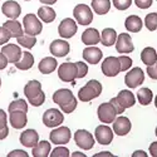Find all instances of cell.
Listing matches in <instances>:
<instances>
[{
  "instance_id": "obj_7",
  "label": "cell",
  "mask_w": 157,
  "mask_h": 157,
  "mask_svg": "<svg viewBox=\"0 0 157 157\" xmlns=\"http://www.w3.org/2000/svg\"><path fill=\"white\" fill-rule=\"evenodd\" d=\"M74 141L82 150H90L94 145V138L86 129H78L74 133Z\"/></svg>"
},
{
  "instance_id": "obj_1",
  "label": "cell",
  "mask_w": 157,
  "mask_h": 157,
  "mask_svg": "<svg viewBox=\"0 0 157 157\" xmlns=\"http://www.w3.org/2000/svg\"><path fill=\"white\" fill-rule=\"evenodd\" d=\"M102 93V84L96 81V79H90L87 82L84 87H82L78 92V98L82 102H89L94 98H97Z\"/></svg>"
},
{
  "instance_id": "obj_58",
  "label": "cell",
  "mask_w": 157,
  "mask_h": 157,
  "mask_svg": "<svg viewBox=\"0 0 157 157\" xmlns=\"http://www.w3.org/2000/svg\"><path fill=\"white\" fill-rule=\"evenodd\" d=\"M0 86H2V81H0Z\"/></svg>"
},
{
  "instance_id": "obj_36",
  "label": "cell",
  "mask_w": 157,
  "mask_h": 157,
  "mask_svg": "<svg viewBox=\"0 0 157 157\" xmlns=\"http://www.w3.org/2000/svg\"><path fill=\"white\" fill-rule=\"evenodd\" d=\"M145 24H146V28L151 32H155L157 29V13H151V14L146 15L145 19Z\"/></svg>"
},
{
  "instance_id": "obj_15",
  "label": "cell",
  "mask_w": 157,
  "mask_h": 157,
  "mask_svg": "<svg viewBox=\"0 0 157 157\" xmlns=\"http://www.w3.org/2000/svg\"><path fill=\"white\" fill-rule=\"evenodd\" d=\"M94 135H96V140L101 145H109L113 140V131L106 124L98 126L96 128Z\"/></svg>"
},
{
  "instance_id": "obj_30",
  "label": "cell",
  "mask_w": 157,
  "mask_h": 157,
  "mask_svg": "<svg viewBox=\"0 0 157 157\" xmlns=\"http://www.w3.org/2000/svg\"><path fill=\"white\" fill-rule=\"evenodd\" d=\"M50 152V143L47 141H40L33 147V156L34 157H48Z\"/></svg>"
},
{
  "instance_id": "obj_56",
  "label": "cell",
  "mask_w": 157,
  "mask_h": 157,
  "mask_svg": "<svg viewBox=\"0 0 157 157\" xmlns=\"http://www.w3.org/2000/svg\"><path fill=\"white\" fill-rule=\"evenodd\" d=\"M155 106H156V108H157V97H156V99H155Z\"/></svg>"
},
{
  "instance_id": "obj_53",
  "label": "cell",
  "mask_w": 157,
  "mask_h": 157,
  "mask_svg": "<svg viewBox=\"0 0 157 157\" xmlns=\"http://www.w3.org/2000/svg\"><path fill=\"white\" fill-rule=\"evenodd\" d=\"M39 2L43 3V4H47V5H53L57 3V0H39Z\"/></svg>"
},
{
  "instance_id": "obj_6",
  "label": "cell",
  "mask_w": 157,
  "mask_h": 157,
  "mask_svg": "<svg viewBox=\"0 0 157 157\" xmlns=\"http://www.w3.org/2000/svg\"><path fill=\"white\" fill-rule=\"evenodd\" d=\"M116 116L117 112L111 102L102 103L98 107V118L102 123H113V121L116 120Z\"/></svg>"
},
{
  "instance_id": "obj_10",
  "label": "cell",
  "mask_w": 157,
  "mask_h": 157,
  "mask_svg": "<svg viewBox=\"0 0 157 157\" xmlns=\"http://www.w3.org/2000/svg\"><path fill=\"white\" fill-rule=\"evenodd\" d=\"M114 44H116V49L118 53H132L135 49L131 35L127 33H121L117 36V40Z\"/></svg>"
},
{
  "instance_id": "obj_46",
  "label": "cell",
  "mask_w": 157,
  "mask_h": 157,
  "mask_svg": "<svg viewBox=\"0 0 157 157\" xmlns=\"http://www.w3.org/2000/svg\"><path fill=\"white\" fill-rule=\"evenodd\" d=\"M111 103H112V106L114 107V109H116V112H117V114H121V113H123L124 112V108L120 104V102L117 101V98H112L111 99Z\"/></svg>"
},
{
  "instance_id": "obj_34",
  "label": "cell",
  "mask_w": 157,
  "mask_h": 157,
  "mask_svg": "<svg viewBox=\"0 0 157 157\" xmlns=\"http://www.w3.org/2000/svg\"><path fill=\"white\" fill-rule=\"evenodd\" d=\"M152 98H153V93H152V90L150 88H142L137 93V99L142 106H147V104H150L152 102Z\"/></svg>"
},
{
  "instance_id": "obj_28",
  "label": "cell",
  "mask_w": 157,
  "mask_h": 157,
  "mask_svg": "<svg viewBox=\"0 0 157 157\" xmlns=\"http://www.w3.org/2000/svg\"><path fill=\"white\" fill-rule=\"evenodd\" d=\"M126 29L131 33H138L141 29H142V25H143V21L141 20L140 17L137 15H131L126 19Z\"/></svg>"
},
{
  "instance_id": "obj_13",
  "label": "cell",
  "mask_w": 157,
  "mask_h": 157,
  "mask_svg": "<svg viewBox=\"0 0 157 157\" xmlns=\"http://www.w3.org/2000/svg\"><path fill=\"white\" fill-rule=\"evenodd\" d=\"M53 101H54L56 104H58V106L62 108V107L67 106V104H69V103H72L73 101H77V99L74 98L73 93L69 89L63 88V89H58L57 92L53 94Z\"/></svg>"
},
{
  "instance_id": "obj_55",
  "label": "cell",
  "mask_w": 157,
  "mask_h": 157,
  "mask_svg": "<svg viewBox=\"0 0 157 157\" xmlns=\"http://www.w3.org/2000/svg\"><path fill=\"white\" fill-rule=\"evenodd\" d=\"M73 157H78V156H82V157H86V155L84 153H81V152H74L73 155H72Z\"/></svg>"
},
{
  "instance_id": "obj_16",
  "label": "cell",
  "mask_w": 157,
  "mask_h": 157,
  "mask_svg": "<svg viewBox=\"0 0 157 157\" xmlns=\"http://www.w3.org/2000/svg\"><path fill=\"white\" fill-rule=\"evenodd\" d=\"M28 122L27 118V112L20 111V109H15V111H10V126L15 129H20L23 127H25Z\"/></svg>"
},
{
  "instance_id": "obj_17",
  "label": "cell",
  "mask_w": 157,
  "mask_h": 157,
  "mask_svg": "<svg viewBox=\"0 0 157 157\" xmlns=\"http://www.w3.org/2000/svg\"><path fill=\"white\" fill-rule=\"evenodd\" d=\"M2 53L6 57L9 63H17L21 56H23V52L20 50V47L17 44H8L2 49Z\"/></svg>"
},
{
  "instance_id": "obj_20",
  "label": "cell",
  "mask_w": 157,
  "mask_h": 157,
  "mask_svg": "<svg viewBox=\"0 0 157 157\" xmlns=\"http://www.w3.org/2000/svg\"><path fill=\"white\" fill-rule=\"evenodd\" d=\"M39 142V135L35 129H27L20 135V143L24 147H34Z\"/></svg>"
},
{
  "instance_id": "obj_50",
  "label": "cell",
  "mask_w": 157,
  "mask_h": 157,
  "mask_svg": "<svg viewBox=\"0 0 157 157\" xmlns=\"http://www.w3.org/2000/svg\"><path fill=\"white\" fill-rule=\"evenodd\" d=\"M8 135H9V127H8V126H5V127H3V128H0V140L6 138Z\"/></svg>"
},
{
  "instance_id": "obj_49",
  "label": "cell",
  "mask_w": 157,
  "mask_h": 157,
  "mask_svg": "<svg viewBox=\"0 0 157 157\" xmlns=\"http://www.w3.org/2000/svg\"><path fill=\"white\" fill-rule=\"evenodd\" d=\"M8 59H6V57L3 54V53H0V69H4V68H6V65H8Z\"/></svg>"
},
{
  "instance_id": "obj_4",
  "label": "cell",
  "mask_w": 157,
  "mask_h": 157,
  "mask_svg": "<svg viewBox=\"0 0 157 157\" xmlns=\"http://www.w3.org/2000/svg\"><path fill=\"white\" fill-rule=\"evenodd\" d=\"M73 15L81 25H88L93 20V13L86 4H78L73 10Z\"/></svg>"
},
{
  "instance_id": "obj_51",
  "label": "cell",
  "mask_w": 157,
  "mask_h": 157,
  "mask_svg": "<svg viewBox=\"0 0 157 157\" xmlns=\"http://www.w3.org/2000/svg\"><path fill=\"white\" fill-rule=\"evenodd\" d=\"M150 153H151V156L157 157V142L151 143V146H150Z\"/></svg>"
},
{
  "instance_id": "obj_5",
  "label": "cell",
  "mask_w": 157,
  "mask_h": 157,
  "mask_svg": "<svg viewBox=\"0 0 157 157\" xmlns=\"http://www.w3.org/2000/svg\"><path fill=\"white\" fill-rule=\"evenodd\" d=\"M63 121H64V116L57 108L47 109L43 114V123L49 128H54V127L60 126L63 123Z\"/></svg>"
},
{
  "instance_id": "obj_18",
  "label": "cell",
  "mask_w": 157,
  "mask_h": 157,
  "mask_svg": "<svg viewBox=\"0 0 157 157\" xmlns=\"http://www.w3.org/2000/svg\"><path fill=\"white\" fill-rule=\"evenodd\" d=\"M49 49H50V53L54 57H65L69 53L71 47L68 42L62 40V39H57V40H54L50 44Z\"/></svg>"
},
{
  "instance_id": "obj_22",
  "label": "cell",
  "mask_w": 157,
  "mask_h": 157,
  "mask_svg": "<svg viewBox=\"0 0 157 157\" xmlns=\"http://www.w3.org/2000/svg\"><path fill=\"white\" fill-rule=\"evenodd\" d=\"M3 28H5L8 30L10 38H19V36H21L24 34L21 24L15 19H10V20L5 21L3 24Z\"/></svg>"
},
{
  "instance_id": "obj_32",
  "label": "cell",
  "mask_w": 157,
  "mask_h": 157,
  "mask_svg": "<svg viewBox=\"0 0 157 157\" xmlns=\"http://www.w3.org/2000/svg\"><path fill=\"white\" fill-rule=\"evenodd\" d=\"M92 8L94 13L99 15L107 14L111 9V2L109 0H92Z\"/></svg>"
},
{
  "instance_id": "obj_21",
  "label": "cell",
  "mask_w": 157,
  "mask_h": 157,
  "mask_svg": "<svg viewBox=\"0 0 157 157\" xmlns=\"http://www.w3.org/2000/svg\"><path fill=\"white\" fill-rule=\"evenodd\" d=\"M2 10L4 13V15L8 17L9 19H17L20 15V11H21L20 5L17 2H13V0H9V2L4 3Z\"/></svg>"
},
{
  "instance_id": "obj_9",
  "label": "cell",
  "mask_w": 157,
  "mask_h": 157,
  "mask_svg": "<svg viewBox=\"0 0 157 157\" xmlns=\"http://www.w3.org/2000/svg\"><path fill=\"white\" fill-rule=\"evenodd\" d=\"M50 142L56 145H65L71 141V129L68 127H58L49 135Z\"/></svg>"
},
{
  "instance_id": "obj_29",
  "label": "cell",
  "mask_w": 157,
  "mask_h": 157,
  "mask_svg": "<svg viewBox=\"0 0 157 157\" xmlns=\"http://www.w3.org/2000/svg\"><path fill=\"white\" fill-rule=\"evenodd\" d=\"M117 40V33L114 29L112 28H106L103 32H102V35H101V42L104 47H111L116 43Z\"/></svg>"
},
{
  "instance_id": "obj_45",
  "label": "cell",
  "mask_w": 157,
  "mask_h": 157,
  "mask_svg": "<svg viewBox=\"0 0 157 157\" xmlns=\"http://www.w3.org/2000/svg\"><path fill=\"white\" fill-rule=\"evenodd\" d=\"M135 3L140 9H148L152 4V0H135Z\"/></svg>"
},
{
  "instance_id": "obj_23",
  "label": "cell",
  "mask_w": 157,
  "mask_h": 157,
  "mask_svg": "<svg viewBox=\"0 0 157 157\" xmlns=\"http://www.w3.org/2000/svg\"><path fill=\"white\" fill-rule=\"evenodd\" d=\"M82 42L86 45H96L101 42V35L97 29L94 28H89L83 32L82 34Z\"/></svg>"
},
{
  "instance_id": "obj_38",
  "label": "cell",
  "mask_w": 157,
  "mask_h": 157,
  "mask_svg": "<svg viewBox=\"0 0 157 157\" xmlns=\"http://www.w3.org/2000/svg\"><path fill=\"white\" fill-rule=\"evenodd\" d=\"M118 62H120V72H126L131 68L132 65V59L127 56H121L118 57Z\"/></svg>"
},
{
  "instance_id": "obj_11",
  "label": "cell",
  "mask_w": 157,
  "mask_h": 157,
  "mask_svg": "<svg viewBox=\"0 0 157 157\" xmlns=\"http://www.w3.org/2000/svg\"><path fill=\"white\" fill-rule=\"evenodd\" d=\"M102 72L106 77H116L120 73V62L117 57H108L102 63Z\"/></svg>"
},
{
  "instance_id": "obj_57",
  "label": "cell",
  "mask_w": 157,
  "mask_h": 157,
  "mask_svg": "<svg viewBox=\"0 0 157 157\" xmlns=\"http://www.w3.org/2000/svg\"><path fill=\"white\" fill-rule=\"evenodd\" d=\"M156 136H157V127H156Z\"/></svg>"
},
{
  "instance_id": "obj_26",
  "label": "cell",
  "mask_w": 157,
  "mask_h": 157,
  "mask_svg": "<svg viewBox=\"0 0 157 157\" xmlns=\"http://www.w3.org/2000/svg\"><path fill=\"white\" fill-rule=\"evenodd\" d=\"M34 64V57L29 52H23L21 58L15 63V67L20 71H28L33 67Z\"/></svg>"
},
{
  "instance_id": "obj_31",
  "label": "cell",
  "mask_w": 157,
  "mask_h": 157,
  "mask_svg": "<svg viewBox=\"0 0 157 157\" xmlns=\"http://www.w3.org/2000/svg\"><path fill=\"white\" fill-rule=\"evenodd\" d=\"M141 60L145 63L146 65H152L157 62V53L156 50L151 47H147L142 50L141 53Z\"/></svg>"
},
{
  "instance_id": "obj_47",
  "label": "cell",
  "mask_w": 157,
  "mask_h": 157,
  "mask_svg": "<svg viewBox=\"0 0 157 157\" xmlns=\"http://www.w3.org/2000/svg\"><path fill=\"white\" fill-rule=\"evenodd\" d=\"M29 155L25 152V151H21V150H14V151H11L8 157H28Z\"/></svg>"
},
{
  "instance_id": "obj_3",
  "label": "cell",
  "mask_w": 157,
  "mask_h": 157,
  "mask_svg": "<svg viewBox=\"0 0 157 157\" xmlns=\"http://www.w3.org/2000/svg\"><path fill=\"white\" fill-rule=\"evenodd\" d=\"M23 24H24V33L25 34L35 36V35L42 33L43 25L34 14L25 15L24 19H23Z\"/></svg>"
},
{
  "instance_id": "obj_24",
  "label": "cell",
  "mask_w": 157,
  "mask_h": 157,
  "mask_svg": "<svg viewBox=\"0 0 157 157\" xmlns=\"http://www.w3.org/2000/svg\"><path fill=\"white\" fill-rule=\"evenodd\" d=\"M24 93L27 96L28 101L34 99L42 93V83L38 81H30L27 86L24 87Z\"/></svg>"
},
{
  "instance_id": "obj_48",
  "label": "cell",
  "mask_w": 157,
  "mask_h": 157,
  "mask_svg": "<svg viewBox=\"0 0 157 157\" xmlns=\"http://www.w3.org/2000/svg\"><path fill=\"white\" fill-rule=\"evenodd\" d=\"M5 126H8L6 124V113L3 109H0V128H3Z\"/></svg>"
},
{
  "instance_id": "obj_44",
  "label": "cell",
  "mask_w": 157,
  "mask_h": 157,
  "mask_svg": "<svg viewBox=\"0 0 157 157\" xmlns=\"http://www.w3.org/2000/svg\"><path fill=\"white\" fill-rule=\"evenodd\" d=\"M147 73H148L150 78H152V79H157V62L152 65H147Z\"/></svg>"
},
{
  "instance_id": "obj_12",
  "label": "cell",
  "mask_w": 157,
  "mask_h": 157,
  "mask_svg": "<svg viewBox=\"0 0 157 157\" xmlns=\"http://www.w3.org/2000/svg\"><path fill=\"white\" fill-rule=\"evenodd\" d=\"M58 33L60 36L68 39V38H72L75 33H77V24L73 19L71 18H67L60 21L59 27H58Z\"/></svg>"
},
{
  "instance_id": "obj_35",
  "label": "cell",
  "mask_w": 157,
  "mask_h": 157,
  "mask_svg": "<svg viewBox=\"0 0 157 157\" xmlns=\"http://www.w3.org/2000/svg\"><path fill=\"white\" fill-rule=\"evenodd\" d=\"M17 39H18V43H19L21 47L28 48V49L33 48V47L35 45V43H36V38L33 36V35H28V34H23L21 36H19V38H17Z\"/></svg>"
},
{
  "instance_id": "obj_19",
  "label": "cell",
  "mask_w": 157,
  "mask_h": 157,
  "mask_svg": "<svg viewBox=\"0 0 157 157\" xmlns=\"http://www.w3.org/2000/svg\"><path fill=\"white\" fill-rule=\"evenodd\" d=\"M103 57V52L101 49H98L97 47H88L83 50V58L87 63H90V64H97L101 62Z\"/></svg>"
},
{
  "instance_id": "obj_8",
  "label": "cell",
  "mask_w": 157,
  "mask_h": 157,
  "mask_svg": "<svg viewBox=\"0 0 157 157\" xmlns=\"http://www.w3.org/2000/svg\"><path fill=\"white\" fill-rule=\"evenodd\" d=\"M145 81V73L138 67L132 68L124 77V83L127 84L128 88H137L140 84Z\"/></svg>"
},
{
  "instance_id": "obj_39",
  "label": "cell",
  "mask_w": 157,
  "mask_h": 157,
  "mask_svg": "<svg viewBox=\"0 0 157 157\" xmlns=\"http://www.w3.org/2000/svg\"><path fill=\"white\" fill-rule=\"evenodd\" d=\"M77 68H78V73H77V78H84L88 73V65L83 62H75Z\"/></svg>"
},
{
  "instance_id": "obj_33",
  "label": "cell",
  "mask_w": 157,
  "mask_h": 157,
  "mask_svg": "<svg viewBox=\"0 0 157 157\" xmlns=\"http://www.w3.org/2000/svg\"><path fill=\"white\" fill-rule=\"evenodd\" d=\"M38 17L40 18L44 23H52L56 19V11L50 6H42L38 10Z\"/></svg>"
},
{
  "instance_id": "obj_54",
  "label": "cell",
  "mask_w": 157,
  "mask_h": 157,
  "mask_svg": "<svg viewBox=\"0 0 157 157\" xmlns=\"http://www.w3.org/2000/svg\"><path fill=\"white\" fill-rule=\"evenodd\" d=\"M99 156H112V153H109V152H101V153H97V155H94V157H99Z\"/></svg>"
},
{
  "instance_id": "obj_37",
  "label": "cell",
  "mask_w": 157,
  "mask_h": 157,
  "mask_svg": "<svg viewBox=\"0 0 157 157\" xmlns=\"http://www.w3.org/2000/svg\"><path fill=\"white\" fill-rule=\"evenodd\" d=\"M15 109H20L27 112L28 111V103L25 102L24 99H17V101H13L9 104V112L10 111H15Z\"/></svg>"
},
{
  "instance_id": "obj_52",
  "label": "cell",
  "mask_w": 157,
  "mask_h": 157,
  "mask_svg": "<svg viewBox=\"0 0 157 157\" xmlns=\"http://www.w3.org/2000/svg\"><path fill=\"white\" fill-rule=\"evenodd\" d=\"M138 156H142V157H147V153H145L143 151H136V152L132 155V157H138Z\"/></svg>"
},
{
  "instance_id": "obj_2",
  "label": "cell",
  "mask_w": 157,
  "mask_h": 157,
  "mask_svg": "<svg viewBox=\"0 0 157 157\" xmlns=\"http://www.w3.org/2000/svg\"><path fill=\"white\" fill-rule=\"evenodd\" d=\"M77 73H78V68L75 63L65 62L60 64V67L58 68V77L60 78V81L65 83H73L77 78Z\"/></svg>"
},
{
  "instance_id": "obj_41",
  "label": "cell",
  "mask_w": 157,
  "mask_h": 157,
  "mask_svg": "<svg viewBox=\"0 0 157 157\" xmlns=\"http://www.w3.org/2000/svg\"><path fill=\"white\" fill-rule=\"evenodd\" d=\"M132 0H113V5L118 10H126L131 6Z\"/></svg>"
},
{
  "instance_id": "obj_14",
  "label": "cell",
  "mask_w": 157,
  "mask_h": 157,
  "mask_svg": "<svg viewBox=\"0 0 157 157\" xmlns=\"http://www.w3.org/2000/svg\"><path fill=\"white\" fill-rule=\"evenodd\" d=\"M131 127H132L131 121L124 116H120L113 121V132L118 136H126L131 131Z\"/></svg>"
},
{
  "instance_id": "obj_43",
  "label": "cell",
  "mask_w": 157,
  "mask_h": 157,
  "mask_svg": "<svg viewBox=\"0 0 157 157\" xmlns=\"http://www.w3.org/2000/svg\"><path fill=\"white\" fill-rule=\"evenodd\" d=\"M9 39H10V35H9L8 30L5 28H3V27H0V45L8 43Z\"/></svg>"
},
{
  "instance_id": "obj_27",
  "label": "cell",
  "mask_w": 157,
  "mask_h": 157,
  "mask_svg": "<svg viewBox=\"0 0 157 157\" xmlns=\"http://www.w3.org/2000/svg\"><path fill=\"white\" fill-rule=\"evenodd\" d=\"M57 60L54 58H50V57H47L44 59L40 60V63H39L38 68L39 71H40V73L43 74H49L52 72H54L56 68H57Z\"/></svg>"
},
{
  "instance_id": "obj_25",
  "label": "cell",
  "mask_w": 157,
  "mask_h": 157,
  "mask_svg": "<svg viewBox=\"0 0 157 157\" xmlns=\"http://www.w3.org/2000/svg\"><path fill=\"white\" fill-rule=\"evenodd\" d=\"M116 98H117V101L120 102V104L124 109L126 108H131L136 103V98H135L133 93H131L129 90H121Z\"/></svg>"
},
{
  "instance_id": "obj_40",
  "label": "cell",
  "mask_w": 157,
  "mask_h": 157,
  "mask_svg": "<svg viewBox=\"0 0 157 157\" xmlns=\"http://www.w3.org/2000/svg\"><path fill=\"white\" fill-rule=\"evenodd\" d=\"M50 157H69V151L65 147H57L50 153Z\"/></svg>"
},
{
  "instance_id": "obj_42",
  "label": "cell",
  "mask_w": 157,
  "mask_h": 157,
  "mask_svg": "<svg viewBox=\"0 0 157 157\" xmlns=\"http://www.w3.org/2000/svg\"><path fill=\"white\" fill-rule=\"evenodd\" d=\"M44 101H45V94L43 93V90H42V93L39 94L38 97H35L34 99H30L29 103L34 107H39V106H42V104L44 103Z\"/></svg>"
}]
</instances>
